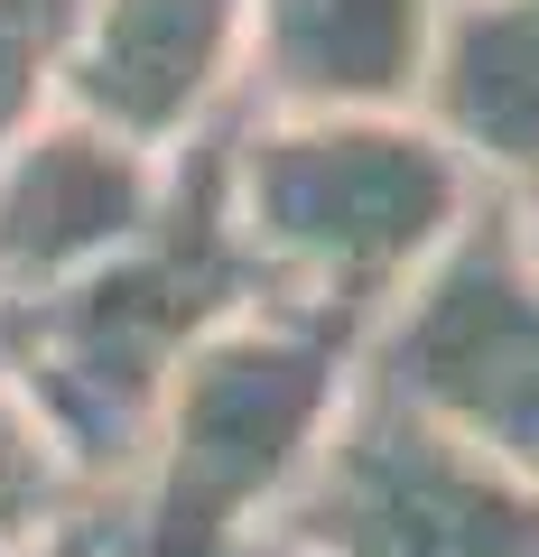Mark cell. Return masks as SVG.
Instances as JSON below:
<instances>
[{"mask_svg": "<svg viewBox=\"0 0 539 557\" xmlns=\"http://www.w3.org/2000/svg\"><path fill=\"white\" fill-rule=\"evenodd\" d=\"M502 223H512L520 260H530V278H539V177H530V186H512V196H502Z\"/></svg>", "mask_w": 539, "mask_h": 557, "instance_id": "obj_12", "label": "cell"}, {"mask_svg": "<svg viewBox=\"0 0 539 557\" xmlns=\"http://www.w3.org/2000/svg\"><path fill=\"white\" fill-rule=\"evenodd\" d=\"M252 307L260 278L223 214V131H205L196 149L168 159V205L131 251H112L102 270L65 278L47 298L0 307V372L38 399L57 446L84 465L94 502H112L186 354Z\"/></svg>", "mask_w": 539, "mask_h": 557, "instance_id": "obj_1", "label": "cell"}, {"mask_svg": "<svg viewBox=\"0 0 539 557\" xmlns=\"http://www.w3.org/2000/svg\"><path fill=\"white\" fill-rule=\"evenodd\" d=\"M354 391V344L317 317L252 307L168 381L140 465L112 483L94 557H242L270 539Z\"/></svg>", "mask_w": 539, "mask_h": 557, "instance_id": "obj_3", "label": "cell"}, {"mask_svg": "<svg viewBox=\"0 0 539 557\" xmlns=\"http://www.w3.org/2000/svg\"><path fill=\"white\" fill-rule=\"evenodd\" d=\"M354 372L539 483V278L502 196H483L475 223L409 278V298L363 335Z\"/></svg>", "mask_w": 539, "mask_h": 557, "instance_id": "obj_5", "label": "cell"}, {"mask_svg": "<svg viewBox=\"0 0 539 557\" xmlns=\"http://www.w3.org/2000/svg\"><path fill=\"white\" fill-rule=\"evenodd\" d=\"M57 557H94V539H84V548H57Z\"/></svg>", "mask_w": 539, "mask_h": 557, "instance_id": "obj_14", "label": "cell"}, {"mask_svg": "<svg viewBox=\"0 0 539 557\" xmlns=\"http://www.w3.org/2000/svg\"><path fill=\"white\" fill-rule=\"evenodd\" d=\"M159 205H168V159L57 102L0 149V307L102 270L159 223Z\"/></svg>", "mask_w": 539, "mask_h": 557, "instance_id": "obj_7", "label": "cell"}, {"mask_svg": "<svg viewBox=\"0 0 539 557\" xmlns=\"http://www.w3.org/2000/svg\"><path fill=\"white\" fill-rule=\"evenodd\" d=\"M84 0H0V149L28 131V121L57 112V75L65 47H75Z\"/></svg>", "mask_w": 539, "mask_h": 557, "instance_id": "obj_11", "label": "cell"}, {"mask_svg": "<svg viewBox=\"0 0 539 557\" xmlns=\"http://www.w3.org/2000/svg\"><path fill=\"white\" fill-rule=\"evenodd\" d=\"M483 196L493 186L419 112L223 121V214L260 278V307L335 325L354 354L475 223Z\"/></svg>", "mask_w": 539, "mask_h": 557, "instance_id": "obj_2", "label": "cell"}, {"mask_svg": "<svg viewBox=\"0 0 539 557\" xmlns=\"http://www.w3.org/2000/svg\"><path fill=\"white\" fill-rule=\"evenodd\" d=\"M270 539L298 557H539V483L354 372Z\"/></svg>", "mask_w": 539, "mask_h": 557, "instance_id": "obj_4", "label": "cell"}, {"mask_svg": "<svg viewBox=\"0 0 539 557\" xmlns=\"http://www.w3.org/2000/svg\"><path fill=\"white\" fill-rule=\"evenodd\" d=\"M446 0H252L242 20V121L419 112Z\"/></svg>", "mask_w": 539, "mask_h": 557, "instance_id": "obj_8", "label": "cell"}, {"mask_svg": "<svg viewBox=\"0 0 539 557\" xmlns=\"http://www.w3.org/2000/svg\"><path fill=\"white\" fill-rule=\"evenodd\" d=\"M419 121L493 196L539 177V0H446Z\"/></svg>", "mask_w": 539, "mask_h": 557, "instance_id": "obj_9", "label": "cell"}, {"mask_svg": "<svg viewBox=\"0 0 539 557\" xmlns=\"http://www.w3.org/2000/svg\"><path fill=\"white\" fill-rule=\"evenodd\" d=\"M242 20L252 0H84L57 102L149 159H177L242 102Z\"/></svg>", "mask_w": 539, "mask_h": 557, "instance_id": "obj_6", "label": "cell"}, {"mask_svg": "<svg viewBox=\"0 0 539 557\" xmlns=\"http://www.w3.org/2000/svg\"><path fill=\"white\" fill-rule=\"evenodd\" d=\"M242 557H298V548H289V539H252Z\"/></svg>", "mask_w": 539, "mask_h": 557, "instance_id": "obj_13", "label": "cell"}, {"mask_svg": "<svg viewBox=\"0 0 539 557\" xmlns=\"http://www.w3.org/2000/svg\"><path fill=\"white\" fill-rule=\"evenodd\" d=\"M94 483L57 446V428L38 418V399L0 372V557H57L94 539Z\"/></svg>", "mask_w": 539, "mask_h": 557, "instance_id": "obj_10", "label": "cell"}]
</instances>
